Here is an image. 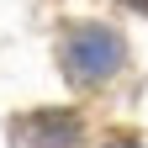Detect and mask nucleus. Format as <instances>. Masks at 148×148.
Listing matches in <instances>:
<instances>
[{"label":"nucleus","mask_w":148,"mask_h":148,"mask_svg":"<svg viewBox=\"0 0 148 148\" xmlns=\"http://www.w3.org/2000/svg\"><path fill=\"white\" fill-rule=\"evenodd\" d=\"M122 64V37L106 27H74L64 37V69L79 85H101L106 74H116Z\"/></svg>","instance_id":"f257e3e1"},{"label":"nucleus","mask_w":148,"mask_h":148,"mask_svg":"<svg viewBox=\"0 0 148 148\" xmlns=\"http://www.w3.org/2000/svg\"><path fill=\"white\" fill-rule=\"evenodd\" d=\"M21 138L32 148H74L79 143V116H69V111H37V116L21 122Z\"/></svg>","instance_id":"f03ea898"},{"label":"nucleus","mask_w":148,"mask_h":148,"mask_svg":"<svg viewBox=\"0 0 148 148\" xmlns=\"http://www.w3.org/2000/svg\"><path fill=\"white\" fill-rule=\"evenodd\" d=\"M106 148H138V143H127V138H122V143H106Z\"/></svg>","instance_id":"7ed1b4c3"},{"label":"nucleus","mask_w":148,"mask_h":148,"mask_svg":"<svg viewBox=\"0 0 148 148\" xmlns=\"http://www.w3.org/2000/svg\"><path fill=\"white\" fill-rule=\"evenodd\" d=\"M127 5H138V11H148V0H127Z\"/></svg>","instance_id":"20e7f679"}]
</instances>
